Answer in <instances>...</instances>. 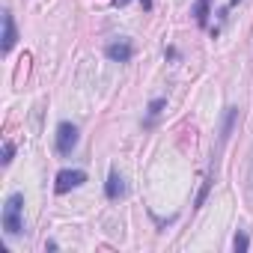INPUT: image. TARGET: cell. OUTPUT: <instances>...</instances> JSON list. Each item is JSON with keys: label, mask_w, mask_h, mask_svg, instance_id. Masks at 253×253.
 Listing matches in <instances>:
<instances>
[{"label": "cell", "mask_w": 253, "mask_h": 253, "mask_svg": "<svg viewBox=\"0 0 253 253\" xmlns=\"http://www.w3.org/2000/svg\"><path fill=\"white\" fill-rule=\"evenodd\" d=\"M104 197L107 200H119V197H125V179L113 170L110 176H107V182H104Z\"/></svg>", "instance_id": "obj_6"}, {"label": "cell", "mask_w": 253, "mask_h": 253, "mask_svg": "<svg viewBox=\"0 0 253 253\" xmlns=\"http://www.w3.org/2000/svg\"><path fill=\"white\" fill-rule=\"evenodd\" d=\"M238 3H241V0H229V6H238Z\"/></svg>", "instance_id": "obj_14"}, {"label": "cell", "mask_w": 253, "mask_h": 253, "mask_svg": "<svg viewBox=\"0 0 253 253\" xmlns=\"http://www.w3.org/2000/svg\"><path fill=\"white\" fill-rule=\"evenodd\" d=\"M232 247H235V253H244V250L250 247V238H247L244 232H235V238H232Z\"/></svg>", "instance_id": "obj_9"}, {"label": "cell", "mask_w": 253, "mask_h": 253, "mask_svg": "<svg viewBox=\"0 0 253 253\" xmlns=\"http://www.w3.org/2000/svg\"><path fill=\"white\" fill-rule=\"evenodd\" d=\"M12 155H15V143H12V140H6V143H3V158H0V161L9 164V161H12Z\"/></svg>", "instance_id": "obj_10"}, {"label": "cell", "mask_w": 253, "mask_h": 253, "mask_svg": "<svg viewBox=\"0 0 253 253\" xmlns=\"http://www.w3.org/2000/svg\"><path fill=\"white\" fill-rule=\"evenodd\" d=\"M125 3H128V0H113V6H125Z\"/></svg>", "instance_id": "obj_13"}, {"label": "cell", "mask_w": 253, "mask_h": 253, "mask_svg": "<svg viewBox=\"0 0 253 253\" xmlns=\"http://www.w3.org/2000/svg\"><path fill=\"white\" fill-rule=\"evenodd\" d=\"M78 137H81V131H78L75 122H60L57 125V152L60 155H72L75 146H78Z\"/></svg>", "instance_id": "obj_2"}, {"label": "cell", "mask_w": 253, "mask_h": 253, "mask_svg": "<svg viewBox=\"0 0 253 253\" xmlns=\"http://www.w3.org/2000/svg\"><path fill=\"white\" fill-rule=\"evenodd\" d=\"M164 107H167V98H155V101H149V119H146V125H152Z\"/></svg>", "instance_id": "obj_8"}, {"label": "cell", "mask_w": 253, "mask_h": 253, "mask_svg": "<svg viewBox=\"0 0 253 253\" xmlns=\"http://www.w3.org/2000/svg\"><path fill=\"white\" fill-rule=\"evenodd\" d=\"M140 3H143V9H146V12L152 9V0H140Z\"/></svg>", "instance_id": "obj_12"}, {"label": "cell", "mask_w": 253, "mask_h": 253, "mask_svg": "<svg viewBox=\"0 0 253 253\" xmlns=\"http://www.w3.org/2000/svg\"><path fill=\"white\" fill-rule=\"evenodd\" d=\"M15 42H18V33H15V18H12V12H9V9H3V45H0L3 57L15 48Z\"/></svg>", "instance_id": "obj_4"}, {"label": "cell", "mask_w": 253, "mask_h": 253, "mask_svg": "<svg viewBox=\"0 0 253 253\" xmlns=\"http://www.w3.org/2000/svg\"><path fill=\"white\" fill-rule=\"evenodd\" d=\"M86 182V173L84 170H60L57 173V182H54V191L57 194H69L72 188H81Z\"/></svg>", "instance_id": "obj_3"}, {"label": "cell", "mask_w": 253, "mask_h": 253, "mask_svg": "<svg viewBox=\"0 0 253 253\" xmlns=\"http://www.w3.org/2000/svg\"><path fill=\"white\" fill-rule=\"evenodd\" d=\"M0 223H3V232L6 235H21V229H24V197L21 194H9L6 197Z\"/></svg>", "instance_id": "obj_1"}, {"label": "cell", "mask_w": 253, "mask_h": 253, "mask_svg": "<svg viewBox=\"0 0 253 253\" xmlns=\"http://www.w3.org/2000/svg\"><path fill=\"white\" fill-rule=\"evenodd\" d=\"M104 54H107L113 63H128V60H131V54H134V48H131V42L119 39V42H110V45L104 48Z\"/></svg>", "instance_id": "obj_5"}, {"label": "cell", "mask_w": 253, "mask_h": 253, "mask_svg": "<svg viewBox=\"0 0 253 253\" xmlns=\"http://www.w3.org/2000/svg\"><path fill=\"white\" fill-rule=\"evenodd\" d=\"M209 9H211V0H197V6H194V18H197V24H200V27H206V24H209V15H211Z\"/></svg>", "instance_id": "obj_7"}, {"label": "cell", "mask_w": 253, "mask_h": 253, "mask_svg": "<svg viewBox=\"0 0 253 253\" xmlns=\"http://www.w3.org/2000/svg\"><path fill=\"white\" fill-rule=\"evenodd\" d=\"M247 182H250V200H253V158H250V176H247Z\"/></svg>", "instance_id": "obj_11"}]
</instances>
